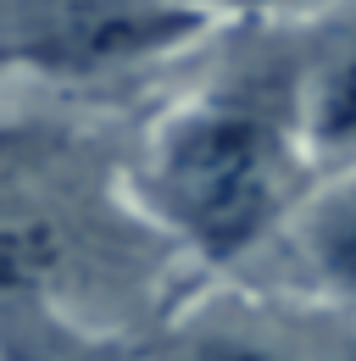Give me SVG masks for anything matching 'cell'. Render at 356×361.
<instances>
[{
  "label": "cell",
  "instance_id": "obj_2",
  "mask_svg": "<svg viewBox=\"0 0 356 361\" xmlns=\"http://www.w3.org/2000/svg\"><path fill=\"white\" fill-rule=\"evenodd\" d=\"M129 200L201 278H245L317 167L301 134V28L290 6H234L145 100Z\"/></svg>",
  "mask_w": 356,
  "mask_h": 361
},
{
  "label": "cell",
  "instance_id": "obj_1",
  "mask_svg": "<svg viewBox=\"0 0 356 361\" xmlns=\"http://www.w3.org/2000/svg\"><path fill=\"white\" fill-rule=\"evenodd\" d=\"M150 94L0 117V350L61 334L145 345L206 283L123 183Z\"/></svg>",
  "mask_w": 356,
  "mask_h": 361
},
{
  "label": "cell",
  "instance_id": "obj_4",
  "mask_svg": "<svg viewBox=\"0 0 356 361\" xmlns=\"http://www.w3.org/2000/svg\"><path fill=\"white\" fill-rule=\"evenodd\" d=\"M134 361H356V312L278 283L206 278Z\"/></svg>",
  "mask_w": 356,
  "mask_h": 361
},
{
  "label": "cell",
  "instance_id": "obj_5",
  "mask_svg": "<svg viewBox=\"0 0 356 361\" xmlns=\"http://www.w3.org/2000/svg\"><path fill=\"white\" fill-rule=\"evenodd\" d=\"M245 278L356 312V167L323 173L312 183Z\"/></svg>",
  "mask_w": 356,
  "mask_h": 361
},
{
  "label": "cell",
  "instance_id": "obj_3",
  "mask_svg": "<svg viewBox=\"0 0 356 361\" xmlns=\"http://www.w3.org/2000/svg\"><path fill=\"white\" fill-rule=\"evenodd\" d=\"M228 23L218 0H0V78L139 100Z\"/></svg>",
  "mask_w": 356,
  "mask_h": 361
},
{
  "label": "cell",
  "instance_id": "obj_7",
  "mask_svg": "<svg viewBox=\"0 0 356 361\" xmlns=\"http://www.w3.org/2000/svg\"><path fill=\"white\" fill-rule=\"evenodd\" d=\"M222 6L234 11V6H301V0H222Z\"/></svg>",
  "mask_w": 356,
  "mask_h": 361
},
{
  "label": "cell",
  "instance_id": "obj_6",
  "mask_svg": "<svg viewBox=\"0 0 356 361\" xmlns=\"http://www.w3.org/2000/svg\"><path fill=\"white\" fill-rule=\"evenodd\" d=\"M301 28V134L323 173L356 167V0L290 6Z\"/></svg>",
  "mask_w": 356,
  "mask_h": 361
}]
</instances>
